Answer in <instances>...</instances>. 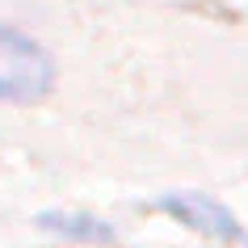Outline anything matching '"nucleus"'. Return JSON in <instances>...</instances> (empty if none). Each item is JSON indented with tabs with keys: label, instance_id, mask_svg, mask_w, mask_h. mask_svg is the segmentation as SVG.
<instances>
[{
	"label": "nucleus",
	"instance_id": "nucleus-1",
	"mask_svg": "<svg viewBox=\"0 0 248 248\" xmlns=\"http://www.w3.org/2000/svg\"><path fill=\"white\" fill-rule=\"evenodd\" d=\"M55 84V59L13 26H0V101H38Z\"/></svg>",
	"mask_w": 248,
	"mask_h": 248
},
{
	"label": "nucleus",
	"instance_id": "nucleus-2",
	"mask_svg": "<svg viewBox=\"0 0 248 248\" xmlns=\"http://www.w3.org/2000/svg\"><path fill=\"white\" fill-rule=\"evenodd\" d=\"M156 210L181 219L185 227H194L202 235H215V240H244V227L232 210L215 202L210 194H194V189H177V194H164L156 198Z\"/></svg>",
	"mask_w": 248,
	"mask_h": 248
},
{
	"label": "nucleus",
	"instance_id": "nucleus-3",
	"mask_svg": "<svg viewBox=\"0 0 248 248\" xmlns=\"http://www.w3.org/2000/svg\"><path fill=\"white\" fill-rule=\"evenodd\" d=\"M38 227L51 235H63V240H84V244H97V240H114L109 223L93 219V215H80V210H42Z\"/></svg>",
	"mask_w": 248,
	"mask_h": 248
}]
</instances>
